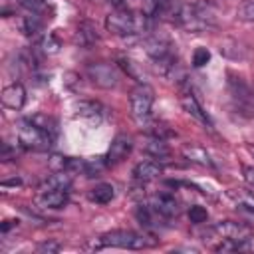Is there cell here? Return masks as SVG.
I'll return each mask as SVG.
<instances>
[{
  "label": "cell",
  "instance_id": "277c9868",
  "mask_svg": "<svg viewBox=\"0 0 254 254\" xmlns=\"http://www.w3.org/2000/svg\"><path fill=\"white\" fill-rule=\"evenodd\" d=\"M18 141H20V145L26 147V149H32V151H48L54 139L28 119V121H24V123L20 125V129H18Z\"/></svg>",
  "mask_w": 254,
  "mask_h": 254
},
{
  "label": "cell",
  "instance_id": "ba28073f",
  "mask_svg": "<svg viewBox=\"0 0 254 254\" xmlns=\"http://www.w3.org/2000/svg\"><path fill=\"white\" fill-rule=\"evenodd\" d=\"M171 48H173V46H171L169 38H165V36H161V34H153V36H149V38L145 40V52H147L155 62H159V60L171 56V54H173Z\"/></svg>",
  "mask_w": 254,
  "mask_h": 254
},
{
  "label": "cell",
  "instance_id": "f546056e",
  "mask_svg": "<svg viewBox=\"0 0 254 254\" xmlns=\"http://www.w3.org/2000/svg\"><path fill=\"white\" fill-rule=\"evenodd\" d=\"M244 181L254 187V167H244Z\"/></svg>",
  "mask_w": 254,
  "mask_h": 254
},
{
  "label": "cell",
  "instance_id": "603a6c76",
  "mask_svg": "<svg viewBox=\"0 0 254 254\" xmlns=\"http://www.w3.org/2000/svg\"><path fill=\"white\" fill-rule=\"evenodd\" d=\"M236 16L244 22H254V0H244L238 10H236Z\"/></svg>",
  "mask_w": 254,
  "mask_h": 254
},
{
  "label": "cell",
  "instance_id": "6da1fadb",
  "mask_svg": "<svg viewBox=\"0 0 254 254\" xmlns=\"http://www.w3.org/2000/svg\"><path fill=\"white\" fill-rule=\"evenodd\" d=\"M153 18L147 14H133L125 8H117L107 14L105 28L115 36H141L151 32Z\"/></svg>",
  "mask_w": 254,
  "mask_h": 254
},
{
  "label": "cell",
  "instance_id": "8992f818",
  "mask_svg": "<svg viewBox=\"0 0 254 254\" xmlns=\"http://www.w3.org/2000/svg\"><path fill=\"white\" fill-rule=\"evenodd\" d=\"M212 232L218 236V238H230V240H250V228L242 222H234V220H222V222H216Z\"/></svg>",
  "mask_w": 254,
  "mask_h": 254
},
{
  "label": "cell",
  "instance_id": "5bb4252c",
  "mask_svg": "<svg viewBox=\"0 0 254 254\" xmlns=\"http://www.w3.org/2000/svg\"><path fill=\"white\" fill-rule=\"evenodd\" d=\"M161 173H163V167H161L157 161H141V163H137L135 169H133V177H135L137 181H143V183L157 179Z\"/></svg>",
  "mask_w": 254,
  "mask_h": 254
},
{
  "label": "cell",
  "instance_id": "ac0fdd59",
  "mask_svg": "<svg viewBox=\"0 0 254 254\" xmlns=\"http://www.w3.org/2000/svg\"><path fill=\"white\" fill-rule=\"evenodd\" d=\"M113 196H115V190H113V185H109V183H99L89 192V198L97 204H107L113 200Z\"/></svg>",
  "mask_w": 254,
  "mask_h": 254
},
{
  "label": "cell",
  "instance_id": "4316f807",
  "mask_svg": "<svg viewBox=\"0 0 254 254\" xmlns=\"http://www.w3.org/2000/svg\"><path fill=\"white\" fill-rule=\"evenodd\" d=\"M210 60V52L206 48H196L192 54V65L194 67H202L206 62Z\"/></svg>",
  "mask_w": 254,
  "mask_h": 254
},
{
  "label": "cell",
  "instance_id": "e0dca14e",
  "mask_svg": "<svg viewBox=\"0 0 254 254\" xmlns=\"http://www.w3.org/2000/svg\"><path fill=\"white\" fill-rule=\"evenodd\" d=\"M77 115L89 119V121H95L99 123L101 117H103V107L95 101H79L77 103Z\"/></svg>",
  "mask_w": 254,
  "mask_h": 254
},
{
  "label": "cell",
  "instance_id": "1f68e13d",
  "mask_svg": "<svg viewBox=\"0 0 254 254\" xmlns=\"http://www.w3.org/2000/svg\"><path fill=\"white\" fill-rule=\"evenodd\" d=\"M14 224H16V222H14V220H4V224H2V232H6V230H8V228H12V226H14Z\"/></svg>",
  "mask_w": 254,
  "mask_h": 254
},
{
  "label": "cell",
  "instance_id": "4fadbf2b",
  "mask_svg": "<svg viewBox=\"0 0 254 254\" xmlns=\"http://www.w3.org/2000/svg\"><path fill=\"white\" fill-rule=\"evenodd\" d=\"M228 196L236 202V206L248 214L250 218H254V192L252 190H244V189H232L228 190Z\"/></svg>",
  "mask_w": 254,
  "mask_h": 254
},
{
  "label": "cell",
  "instance_id": "7c38bea8",
  "mask_svg": "<svg viewBox=\"0 0 254 254\" xmlns=\"http://www.w3.org/2000/svg\"><path fill=\"white\" fill-rule=\"evenodd\" d=\"M67 189H48V190H40L38 202L42 206L48 208H62L67 204Z\"/></svg>",
  "mask_w": 254,
  "mask_h": 254
},
{
  "label": "cell",
  "instance_id": "d4e9b609",
  "mask_svg": "<svg viewBox=\"0 0 254 254\" xmlns=\"http://www.w3.org/2000/svg\"><path fill=\"white\" fill-rule=\"evenodd\" d=\"M189 218H190V222H194V224H202V222H206L208 212H206L204 206L194 204V206H190V210H189Z\"/></svg>",
  "mask_w": 254,
  "mask_h": 254
},
{
  "label": "cell",
  "instance_id": "5b68a950",
  "mask_svg": "<svg viewBox=\"0 0 254 254\" xmlns=\"http://www.w3.org/2000/svg\"><path fill=\"white\" fill-rule=\"evenodd\" d=\"M87 77L101 89H111L119 83V69L111 62H95L87 65Z\"/></svg>",
  "mask_w": 254,
  "mask_h": 254
},
{
  "label": "cell",
  "instance_id": "8fae6325",
  "mask_svg": "<svg viewBox=\"0 0 254 254\" xmlns=\"http://www.w3.org/2000/svg\"><path fill=\"white\" fill-rule=\"evenodd\" d=\"M181 103H183V107H185V111L189 113V115H192L198 123H202L204 127H212V121H210V117L206 115V111L200 107V103L196 101V97L192 95V93H185L183 97H181Z\"/></svg>",
  "mask_w": 254,
  "mask_h": 254
},
{
  "label": "cell",
  "instance_id": "83f0119b",
  "mask_svg": "<svg viewBox=\"0 0 254 254\" xmlns=\"http://www.w3.org/2000/svg\"><path fill=\"white\" fill-rule=\"evenodd\" d=\"M62 246H60V242H56V240H48V242H42V244H38V252H42V254H54V252H58Z\"/></svg>",
  "mask_w": 254,
  "mask_h": 254
},
{
  "label": "cell",
  "instance_id": "3957f363",
  "mask_svg": "<svg viewBox=\"0 0 254 254\" xmlns=\"http://www.w3.org/2000/svg\"><path fill=\"white\" fill-rule=\"evenodd\" d=\"M153 101H155V91L151 85L147 83H139L131 95H129V103H131V117L141 125L147 127L151 121V109H153Z\"/></svg>",
  "mask_w": 254,
  "mask_h": 254
},
{
  "label": "cell",
  "instance_id": "7402d4cb",
  "mask_svg": "<svg viewBox=\"0 0 254 254\" xmlns=\"http://www.w3.org/2000/svg\"><path fill=\"white\" fill-rule=\"evenodd\" d=\"M22 30L26 36H36L38 32H42V20L38 18V14L30 12L28 16L22 18Z\"/></svg>",
  "mask_w": 254,
  "mask_h": 254
},
{
  "label": "cell",
  "instance_id": "9c48e42d",
  "mask_svg": "<svg viewBox=\"0 0 254 254\" xmlns=\"http://www.w3.org/2000/svg\"><path fill=\"white\" fill-rule=\"evenodd\" d=\"M2 103L6 107H10V109H16V111L22 109L24 103H26V89H24V85L18 83V81L6 85L2 89Z\"/></svg>",
  "mask_w": 254,
  "mask_h": 254
},
{
  "label": "cell",
  "instance_id": "2e32d148",
  "mask_svg": "<svg viewBox=\"0 0 254 254\" xmlns=\"http://www.w3.org/2000/svg\"><path fill=\"white\" fill-rule=\"evenodd\" d=\"M183 155H185V159H187V161L196 163V165H200V167H208V169H212V167H214V163H212L210 155H208L202 147H196V145L185 147V149H183Z\"/></svg>",
  "mask_w": 254,
  "mask_h": 254
},
{
  "label": "cell",
  "instance_id": "d6986e66",
  "mask_svg": "<svg viewBox=\"0 0 254 254\" xmlns=\"http://www.w3.org/2000/svg\"><path fill=\"white\" fill-rule=\"evenodd\" d=\"M30 121L34 125H38L44 133H48L52 139H56V135H58V123H56V119H52L50 115H44V113H36V115L30 117Z\"/></svg>",
  "mask_w": 254,
  "mask_h": 254
},
{
  "label": "cell",
  "instance_id": "52a82bcc",
  "mask_svg": "<svg viewBox=\"0 0 254 254\" xmlns=\"http://www.w3.org/2000/svg\"><path fill=\"white\" fill-rule=\"evenodd\" d=\"M131 149H133V141H131V137L125 135V133H119V135L111 141V145H109L105 163H107V165H117V163L125 161V159L129 157Z\"/></svg>",
  "mask_w": 254,
  "mask_h": 254
},
{
  "label": "cell",
  "instance_id": "ffe728a7",
  "mask_svg": "<svg viewBox=\"0 0 254 254\" xmlns=\"http://www.w3.org/2000/svg\"><path fill=\"white\" fill-rule=\"evenodd\" d=\"M145 151H147L149 155H153L155 159H165V157H169V147H167L165 139H161V137H151L149 143L145 145Z\"/></svg>",
  "mask_w": 254,
  "mask_h": 254
},
{
  "label": "cell",
  "instance_id": "44dd1931",
  "mask_svg": "<svg viewBox=\"0 0 254 254\" xmlns=\"http://www.w3.org/2000/svg\"><path fill=\"white\" fill-rule=\"evenodd\" d=\"M77 42L81 46H91L93 42H97V34H95V28L89 24V22H81L79 28H77Z\"/></svg>",
  "mask_w": 254,
  "mask_h": 254
},
{
  "label": "cell",
  "instance_id": "9a60e30c",
  "mask_svg": "<svg viewBox=\"0 0 254 254\" xmlns=\"http://www.w3.org/2000/svg\"><path fill=\"white\" fill-rule=\"evenodd\" d=\"M220 54L228 60H246L250 56L248 48L244 44H240L238 40H222L220 44Z\"/></svg>",
  "mask_w": 254,
  "mask_h": 254
},
{
  "label": "cell",
  "instance_id": "484cf974",
  "mask_svg": "<svg viewBox=\"0 0 254 254\" xmlns=\"http://www.w3.org/2000/svg\"><path fill=\"white\" fill-rule=\"evenodd\" d=\"M42 50H44L46 54H56V52L60 50V40H58L54 34L44 36V38H42Z\"/></svg>",
  "mask_w": 254,
  "mask_h": 254
},
{
  "label": "cell",
  "instance_id": "f1b7e54d",
  "mask_svg": "<svg viewBox=\"0 0 254 254\" xmlns=\"http://www.w3.org/2000/svg\"><path fill=\"white\" fill-rule=\"evenodd\" d=\"M121 62V67L131 75V77H135V79H139V75H137V71H135V64L131 62V60H119ZM141 81V79H139Z\"/></svg>",
  "mask_w": 254,
  "mask_h": 254
},
{
  "label": "cell",
  "instance_id": "cb8c5ba5",
  "mask_svg": "<svg viewBox=\"0 0 254 254\" xmlns=\"http://www.w3.org/2000/svg\"><path fill=\"white\" fill-rule=\"evenodd\" d=\"M14 2L34 14H42L46 10V0H14Z\"/></svg>",
  "mask_w": 254,
  "mask_h": 254
},
{
  "label": "cell",
  "instance_id": "30bf717a",
  "mask_svg": "<svg viewBox=\"0 0 254 254\" xmlns=\"http://www.w3.org/2000/svg\"><path fill=\"white\" fill-rule=\"evenodd\" d=\"M151 206L153 210H157L163 218H171L175 214H179V202L175 200L173 194H167V192H159L151 198Z\"/></svg>",
  "mask_w": 254,
  "mask_h": 254
},
{
  "label": "cell",
  "instance_id": "7a4b0ae2",
  "mask_svg": "<svg viewBox=\"0 0 254 254\" xmlns=\"http://www.w3.org/2000/svg\"><path fill=\"white\" fill-rule=\"evenodd\" d=\"M155 242L157 240H153L145 234L133 232V230H111V232H105L99 236L97 248L113 246V248H127V250H143V248L155 246Z\"/></svg>",
  "mask_w": 254,
  "mask_h": 254
},
{
  "label": "cell",
  "instance_id": "4dcf8cb0",
  "mask_svg": "<svg viewBox=\"0 0 254 254\" xmlns=\"http://www.w3.org/2000/svg\"><path fill=\"white\" fill-rule=\"evenodd\" d=\"M10 157H12L10 145H8V143H4V145H2V155H0V159H2V161H10Z\"/></svg>",
  "mask_w": 254,
  "mask_h": 254
}]
</instances>
